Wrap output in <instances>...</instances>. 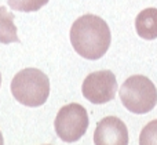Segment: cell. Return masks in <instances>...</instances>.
<instances>
[{"instance_id":"cell-11","label":"cell","mask_w":157,"mask_h":145,"mask_svg":"<svg viewBox=\"0 0 157 145\" xmlns=\"http://www.w3.org/2000/svg\"><path fill=\"white\" fill-rule=\"evenodd\" d=\"M0 145H4V140H3V135H2V131H0Z\"/></svg>"},{"instance_id":"cell-2","label":"cell","mask_w":157,"mask_h":145,"mask_svg":"<svg viewBox=\"0 0 157 145\" xmlns=\"http://www.w3.org/2000/svg\"><path fill=\"white\" fill-rule=\"evenodd\" d=\"M11 93L19 104L30 108L40 107L50 96L48 76L36 68L22 69L11 82Z\"/></svg>"},{"instance_id":"cell-7","label":"cell","mask_w":157,"mask_h":145,"mask_svg":"<svg viewBox=\"0 0 157 145\" xmlns=\"http://www.w3.org/2000/svg\"><path fill=\"white\" fill-rule=\"evenodd\" d=\"M136 33L145 40L157 39V8H145L136 15Z\"/></svg>"},{"instance_id":"cell-12","label":"cell","mask_w":157,"mask_h":145,"mask_svg":"<svg viewBox=\"0 0 157 145\" xmlns=\"http://www.w3.org/2000/svg\"><path fill=\"white\" fill-rule=\"evenodd\" d=\"M0 86H2V75H0Z\"/></svg>"},{"instance_id":"cell-4","label":"cell","mask_w":157,"mask_h":145,"mask_svg":"<svg viewBox=\"0 0 157 145\" xmlns=\"http://www.w3.org/2000/svg\"><path fill=\"white\" fill-rule=\"evenodd\" d=\"M57 135L65 143L78 141L88 129V115L80 104H68L62 107L54 120Z\"/></svg>"},{"instance_id":"cell-6","label":"cell","mask_w":157,"mask_h":145,"mask_svg":"<svg viewBox=\"0 0 157 145\" xmlns=\"http://www.w3.org/2000/svg\"><path fill=\"white\" fill-rule=\"evenodd\" d=\"M95 145H128V130L124 122L108 116L98 122L94 131Z\"/></svg>"},{"instance_id":"cell-8","label":"cell","mask_w":157,"mask_h":145,"mask_svg":"<svg viewBox=\"0 0 157 145\" xmlns=\"http://www.w3.org/2000/svg\"><path fill=\"white\" fill-rule=\"evenodd\" d=\"M18 43L17 26L14 24V14L10 13L4 6H0V43Z\"/></svg>"},{"instance_id":"cell-5","label":"cell","mask_w":157,"mask_h":145,"mask_svg":"<svg viewBox=\"0 0 157 145\" xmlns=\"http://www.w3.org/2000/svg\"><path fill=\"white\" fill-rule=\"evenodd\" d=\"M84 98L91 104H106L116 97L117 82L112 71H97L90 73L81 86Z\"/></svg>"},{"instance_id":"cell-1","label":"cell","mask_w":157,"mask_h":145,"mask_svg":"<svg viewBox=\"0 0 157 145\" xmlns=\"http://www.w3.org/2000/svg\"><path fill=\"white\" fill-rule=\"evenodd\" d=\"M110 29L101 17L81 15L71 28V43L75 51L86 60H99L110 46Z\"/></svg>"},{"instance_id":"cell-10","label":"cell","mask_w":157,"mask_h":145,"mask_svg":"<svg viewBox=\"0 0 157 145\" xmlns=\"http://www.w3.org/2000/svg\"><path fill=\"white\" fill-rule=\"evenodd\" d=\"M139 145H157V119L149 122L142 129Z\"/></svg>"},{"instance_id":"cell-3","label":"cell","mask_w":157,"mask_h":145,"mask_svg":"<svg viewBox=\"0 0 157 145\" xmlns=\"http://www.w3.org/2000/svg\"><path fill=\"white\" fill-rule=\"evenodd\" d=\"M120 100L123 105L132 113H147L157 104V88L146 76H130L120 87Z\"/></svg>"},{"instance_id":"cell-9","label":"cell","mask_w":157,"mask_h":145,"mask_svg":"<svg viewBox=\"0 0 157 145\" xmlns=\"http://www.w3.org/2000/svg\"><path fill=\"white\" fill-rule=\"evenodd\" d=\"M10 8L22 13H33L40 10L43 6L48 3V0H7Z\"/></svg>"}]
</instances>
